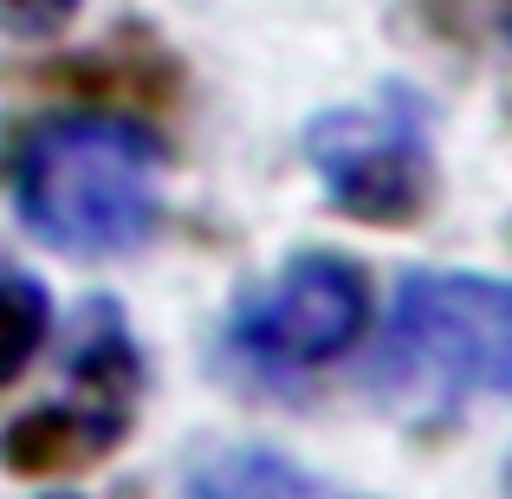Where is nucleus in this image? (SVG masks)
<instances>
[{
    "mask_svg": "<svg viewBox=\"0 0 512 499\" xmlns=\"http://www.w3.org/2000/svg\"><path fill=\"white\" fill-rule=\"evenodd\" d=\"M188 499H350L279 448H227L188 480Z\"/></svg>",
    "mask_w": 512,
    "mask_h": 499,
    "instance_id": "nucleus-6",
    "label": "nucleus"
},
{
    "mask_svg": "<svg viewBox=\"0 0 512 499\" xmlns=\"http://www.w3.org/2000/svg\"><path fill=\"white\" fill-rule=\"evenodd\" d=\"M506 493H512V461H506Z\"/></svg>",
    "mask_w": 512,
    "mask_h": 499,
    "instance_id": "nucleus-11",
    "label": "nucleus"
},
{
    "mask_svg": "<svg viewBox=\"0 0 512 499\" xmlns=\"http://www.w3.org/2000/svg\"><path fill=\"white\" fill-rule=\"evenodd\" d=\"M33 499H85V493H33Z\"/></svg>",
    "mask_w": 512,
    "mask_h": 499,
    "instance_id": "nucleus-10",
    "label": "nucleus"
},
{
    "mask_svg": "<svg viewBox=\"0 0 512 499\" xmlns=\"http://www.w3.org/2000/svg\"><path fill=\"white\" fill-rule=\"evenodd\" d=\"M65 396L46 409H26L0 435V461L13 474H72L124 448L143 402V350L124 325V305L98 299L78 318V344L65 363Z\"/></svg>",
    "mask_w": 512,
    "mask_h": 499,
    "instance_id": "nucleus-4",
    "label": "nucleus"
},
{
    "mask_svg": "<svg viewBox=\"0 0 512 499\" xmlns=\"http://www.w3.org/2000/svg\"><path fill=\"white\" fill-rule=\"evenodd\" d=\"M52 337V292L26 266L0 260V389H13Z\"/></svg>",
    "mask_w": 512,
    "mask_h": 499,
    "instance_id": "nucleus-7",
    "label": "nucleus"
},
{
    "mask_svg": "<svg viewBox=\"0 0 512 499\" xmlns=\"http://www.w3.org/2000/svg\"><path fill=\"white\" fill-rule=\"evenodd\" d=\"M299 150L325 201L357 227H415L441 195L428 111L402 85H389L376 104L318 111L299 130Z\"/></svg>",
    "mask_w": 512,
    "mask_h": 499,
    "instance_id": "nucleus-3",
    "label": "nucleus"
},
{
    "mask_svg": "<svg viewBox=\"0 0 512 499\" xmlns=\"http://www.w3.org/2000/svg\"><path fill=\"white\" fill-rule=\"evenodd\" d=\"M78 7L85 0H0V33L26 39V46H46V39H59L78 20Z\"/></svg>",
    "mask_w": 512,
    "mask_h": 499,
    "instance_id": "nucleus-8",
    "label": "nucleus"
},
{
    "mask_svg": "<svg viewBox=\"0 0 512 499\" xmlns=\"http://www.w3.org/2000/svg\"><path fill=\"white\" fill-rule=\"evenodd\" d=\"M500 7V26H506V39H512V0H493Z\"/></svg>",
    "mask_w": 512,
    "mask_h": 499,
    "instance_id": "nucleus-9",
    "label": "nucleus"
},
{
    "mask_svg": "<svg viewBox=\"0 0 512 499\" xmlns=\"http://www.w3.org/2000/svg\"><path fill=\"white\" fill-rule=\"evenodd\" d=\"M370 325V279L344 253H292L227 318V350L260 376H318L357 350Z\"/></svg>",
    "mask_w": 512,
    "mask_h": 499,
    "instance_id": "nucleus-5",
    "label": "nucleus"
},
{
    "mask_svg": "<svg viewBox=\"0 0 512 499\" xmlns=\"http://www.w3.org/2000/svg\"><path fill=\"white\" fill-rule=\"evenodd\" d=\"M376 383L409 402L512 396V279L493 273H402L376 344Z\"/></svg>",
    "mask_w": 512,
    "mask_h": 499,
    "instance_id": "nucleus-2",
    "label": "nucleus"
},
{
    "mask_svg": "<svg viewBox=\"0 0 512 499\" xmlns=\"http://www.w3.org/2000/svg\"><path fill=\"white\" fill-rule=\"evenodd\" d=\"M169 143L111 104L46 111L7 150V201L39 247L65 260L137 253L163 221Z\"/></svg>",
    "mask_w": 512,
    "mask_h": 499,
    "instance_id": "nucleus-1",
    "label": "nucleus"
}]
</instances>
